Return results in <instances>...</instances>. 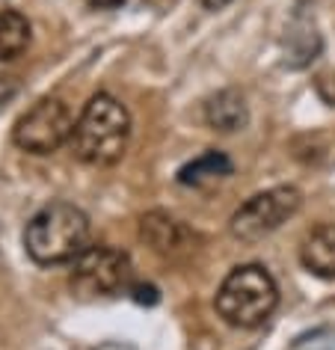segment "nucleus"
I'll return each mask as SVG.
<instances>
[{"label":"nucleus","mask_w":335,"mask_h":350,"mask_svg":"<svg viewBox=\"0 0 335 350\" xmlns=\"http://www.w3.org/2000/svg\"><path fill=\"white\" fill-rule=\"evenodd\" d=\"M131 139V113L110 92H98L86 101L83 113L75 122L72 152L77 161L90 166L116 163Z\"/></svg>","instance_id":"f03ea898"},{"label":"nucleus","mask_w":335,"mask_h":350,"mask_svg":"<svg viewBox=\"0 0 335 350\" xmlns=\"http://www.w3.org/2000/svg\"><path fill=\"white\" fill-rule=\"evenodd\" d=\"M250 119L246 113V98L237 90H219L217 95H211L205 104V122L219 134H234L241 131Z\"/></svg>","instance_id":"1a4fd4ad"},{"label":"nucleus","mask_w":335,"mask_h":350,"mask_svg":"<svg viewBox=\"0 0 335 350\" xmlns=\"http://www.w3.org/2000/svg\"><path fill=\"white\" fill-rule=\"evenodd\" d=\"M321 51V36H317L314 24L308 18H297L291 24V33H288V57H291V66L299 68L306 63H312Z\"/></svg>","instance_id":"f8f14e48"},{"label":"nucleus","mask_w":335,"mask_h":350,"mask_svg":"<svg viewBox=\"0 0 335 350\" xmlns=\"http://www.w3.org/2000/svg\"><path fill=\"white\" fill-rule=\"evenodd\" d=\"M202 6H205L208 12H217V10H226L228 3H232V0H199Z\"/></svg>","instance_id":"dca6fc26"},{"label":"nucleus","mask_w":335,"mask_h":350,"mask_svg":"<svg viewBox=\"0 0 335 350\" xmlns=\"http://www.w3.org/2000/svg\"><path fill=\"white\" fill-rule=\"evenodd\" d=\"M131 282V258L107 243L90 247L72 265V291L77 297H110Z\"/></svg>","instance_id":"423d86ee"},{"label":"nucleus","mask_w":335,"mask_h":350,"mask_svg":"<svg viewBox=\"0 0 335 350\" xmlns=\"http://www.w3.org/2000/svg\"><path fill=\"white\" fill-rule=\"evenodd\" d=\"M75 116L63 98H42L15 122L12 143L27 154H54L72 143Z\"/></svg>","instance_id":"20e7f679"},{"label":"nucleus","mask_w":335,"mask_h":350,"mask_svg":"<svg viewBox=\"0 0 335 350\" xmlns=\"http://www.w3.org/2000/svg\"><path fill=\"white\" fill-rule=\"evenodd\" d=\"M98 350H137V347L125 345V341H107V345H101Z\"/></svg>","instance_id":"f3484780"},{"label":"nucleus","mask_w":335,"mask_h":350,"mask_svg":"<svg viewBox=\"0 0 335 350\" xmlns=\"http://www.w3.org/2000/svg\"><path fill=\"white\" fill-rule=\"evenodd\" d=\"M90 217L72 202H51L30 217L24 250L36 265H75L90 243Z\"/></svg>","instance_id":"f257e3e1"},{"label":"nucleus","mask_w":335,"mask_h":350,"mask_svg":"<svg viewBox=\"0 0 335 350\" xmlns=\"http://www.w3.org/2000/svg\"><path fill=\"white\" fill-rule=\"evenodd\" d=\"M214 303L226 323L237 329H255L276 309L279 288L261 265H241L223 279Z\"/></svg>","instance_id":"7ed1b4c3"},{"label":"nucleus","mask_w":335,"mask_h":350,"mask_svg":"<svg viewBox=\"0 0 335 350\" xmlns=\"http://www.w3.org/2000/svg\"><path fill=\"white\" fill-rule=\"evenodd\" d=\"M134 297H137L139 303H157V291H155L152 285H137L134 288Z\"/></svg>","instance_id":"4468645a"},{"label":"nucleus","mask_w":335,"mask_h":350,"mask_svg":"<svg viewBox=\"0 0 335 350\" xmlns=\"http://www.w3.org/2000/svg\"><path fill=\"white\" fill-rule=\"evenodd\" d=\"M139 238H143L157 256H175V252H181L187 247L190 229L170 214L152 211L139 220Z\"/></svg>","instance_id":"0eeeda50"},{"label":"nucleus","mask_w":335,"mask_h":350,"mask_svg":"<svg viewBox=\"0 0 335 350\" xmlns=\"http://www.w3.org/2000/svg\"><path fill=\"white\" fill-rule=\"evenodd\" d=\"M232 172H234L232 161H228L223 152H217V148H208L205 154L193 157L190 163L181 166L178 181L187 185V187H208V185H217V181L228 178Z\"/></svg>","instance_id":"9d476101"},{"label":"nucleus","mask_w":335,"mask_h":350,"mask_svg":"<svg viewBox=\"0 0 335 350\" xmlns=\"http://www.w3.org/2000/svg\"><path fill=\"white\" fill-rule=\"evenodd\" d=\"M314 86H317V95H321L330 107H335V77L332 75H321Z\"/></svg>","instance_id":"ddd939ff"},{"label":"nucleus","mask_w":335,"mask_h":350,"mask_svg":"<svg viewBox=\"0 0 335 350\" xmlns=\"http://www.w3.org/2000/svg\"><path fill=\"white\" fill-rule=\"evenodd\" d=\"M122 3L125 0H90V6H95V10H119Z\"/></svg>","instance_id":"2eb2a0df"},{"label":"nucleus","mask_w":335,"mask_h":350,"mask_svg":"<svg viewBox=\"0 0 335 350\" xmlns=\"http://www.w3.org/2000/svg\"><path fill=\"white\" fill-rule=\"evenodd\" d=\"M30 45V21L15 10H0V63H12Z\"/></svg>","instance_id":"9b49d317"},{"label":"nucleus","mask_w":335,"mask_h":350,"mask_svg":"<svg viewBox=\"0 0 335 350\" xmlns=\"http://www.w3.org/2000/svg\"><path fill=\"white\" fill-rule=\"evenodd\" d=\"M299 205H303V193L291 185L282 187H270L264 193H255L252 199L237 208L228 223V232L243 243H255L261 238H267L270 232H276L282 223L291 220Z\"/></svg>","instance_id":"39448f33"},{"label":"nucleus","mask_w":335,"mask_h":350,"mask_svg":"<svg viewBox=\"0 0 335 350\" xmlns=\"http://www.w3.org/2000/svg\"><path fill=\"white\" fill-rule=\"evenodd\" d=\"M299 261L308 273L335 279V223H321L299 243Z\"/></svg>","instance_id":"6e6552de"}]
</instances>
